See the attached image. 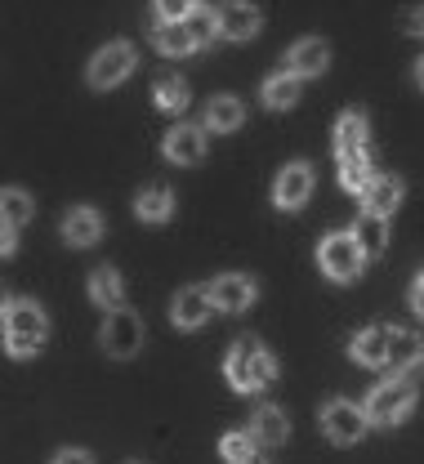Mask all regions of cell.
Masks as SVG:
<instances>
[{
    "label": "cell",
    "mask_w": 424,
    "mask_h": 464,
    "mask_svg": "<svg viewBox=\"0 0 424 464\" xmlns=\"http://www.w3.org/2000/svg\"><path fill=\"white\" fill-rule=\"evenodd\" d=\"M224 371H228V384L237 389V393H259V389H268L273 380H277V362H273V353L259 344V340H237L233 353H228V362H224Z\"/></svg>",
    "instance_id": "obj_1"
},
{
    "label": "cell",
    "mask_w": 424,
    "mask_h": 464,
    "mask_svg": "<svg viewBox=\"0 0 424 464\" xmlns=\"http://www.w3.org/2000/svg\"><path fill=\"white\" fill-rule=\"evenodd\" d=\"M45 335H50V322L36 299H18L5 308V353L9 357H36L45 348Z\"/></svg>",
    "instance_id": "obj_2"
},
{
    "label": "cell",
    "mask_w": 424,
    "mask_h": 464,
    "mask_svg": "<svg viewBox=\"0 0 424 464\" xmlns=\"http://www.w3.org/2000/svg\"><path fill=\"white\" fill-rule=\"evenodd\" d=\"M362 411L371 424L393 429V424H402V420L416 411V384H411V380H384L380 389H371V398H366Z\"/></svg>",
    "instance_id": "obj_3"
},
{
    "label": "cell",
    "mask_w": 424,
    "mask_h": 464,
    "mask_svg": "<svg viewBox=\"0 0 424 464\" xmlns=\"http://www.w3.org/2000/svg\"><path fill=\"white\" fill-rule=\"evenodd\" d=\"M317 264H322V273H326L331 282H353L366 268V255L353 232H331V237L317 246Z\"/></svg>",
    "instance_id": "obj_4"
},
{
    "label": "cell",
    "mask_w": 424,
    "mask_h": 464,
    "mask_svg": "<svg viewBox=\"0 0 424 464\" xmlns=\"http://www.w3.org/2000/svg\"><path fill=\"white\" fill-rule=\"evenodd\" d=\"M322 429H326V438H331V442H340V447H353V442H362V438H366L371 420H366V411L358 402H344V398H335V402L322 406Z\"/></svg>",
    "instance_id": "obj_5"
},
{
    "label": "cell",
    "mask_w": 424,
    "mask_h": 464,
    "mask_svg": "<svg viewBox=\"0 0 424 464\" xmlns=\"http://www.w3.org/2000/svg\"><path fill=\"white\" fill-rule=\"evenodd\" d=\"M134 63H139V54H134V45L130 41H112V45H103L99 54L90 58V85L94 90H112V85H121L125 76L134 72Z\"/></svg>",
    "instance_id": "obj_6"
},
{
    "label": "cell",
    "mask_w": 424,
    "mask_h": 464,
    "mask_svg": "<svg viewBox=\"0 0 424 464\" xmlns=\"http://www.w3.org/2000/svg\"><path fill=\"white\" fill-rule=\"evenodd\" d=\"M99 340H103V348H108L112 357H121L125 362V357H134V353L143 348V322H139L130 308H112L108 322H103V335H99Z\"/></svg>",
    "instance_id": "obj_7"
},
{
    "label": "cell",
    "mask_w": 424,
    "mask_h": 464,
    "mask_svg": "<svg viewBox=\"0 0 424 464\" xmlns=\"http://www.w3.org/2000/svg\"><path fill=\"white\" fill-rule=\"evenodd\" d=\"M308 197H313V166L291 161L286 170L277 174V183H273V206L277 210H304Z\"/></svg>",
    "instance_id": "obj_8"
},
{
    "label": "cell",
    "mask_w": 424,
    "mask_h": 464,
    "mask_svg": "<svg viewBox=\"0 0 424 464\" xmlns=\"http://www.w3.org/2000/svg\"><path fill=\"white\" fill-rule=\"evenodd\" d=\"M215 32L224 41H250L259 32V9L250 0H224L215 9Z\"/></svg>",
    "instance_id": "obj_9"
},
{
    "label": "cell",
    "mask_w": 424,
    "mask_h": 464,
    "mask_svg": "<svg viewBox=\"0 0 424 464\" xmlns=\"http://www.w3.org/2000/svg\"><path fill=\"white\" fill-rule=\"evenodd\" d=\"M210 290V304L219 308V313H246L250 304H255V282L250 277H242V273H224V277H215V286Z\"/></svg>",
    "instance_id": "obj_10"
},
{
    "label": "cell",
    "mask_w": 424,
    "mask_h": 464,
    "mask_svg": "<svg viewBox=\"0 0 424 464\" xmlns=\"http://www.w3.org/2000/svg\"><path fill=\"white\" fill-rule=\"evenodd\" d=\"M166 161H175V166H197L201 157H206V130L201 125H175L170 134H166Z\"/></svg>",
    "instance_id": "obj_11"
},
{
    "label": "cell",
    "mask_w": 424,
    "mask_h": 464,
    "mask_svg": "<svg viewBox=\"0 0 424 464\" xmlns=\"http://www.w3.org/2000/svg\"><path fill=\"white\" fill-rule=\"evenodd\" d=\"M210 290L206 286H183L179 295H175V304H170V322L179 326V331H197L206 317H210Z\"/></svg>",
    "instance_id": "obj_12"
},
{
    "label": "cell",
    "mask_w": 424,
    "mask_h": 464,
    "mask_svg": "<svg viewBox=\"0 0 424 464\" xmlns=\"http://www.w3.org/2000/svg\"><path fill=\"white\" fill-rule=\"evenodd\" d=\"M326 63H331V50H326V41L322 36H304L291 45V54H286V72H295V76H322L326 72Z\"/></svg>",
    "instance_id": "obj_13"
},
{
    "label": "cell",
    "mask_w": 424,
    "mask_h": 464,
    "mask_svg": "<svg viewBox=\"0 0 424 464\" xmlns=\"http://www.w3.org/2000/svg\"><path fill=\"white\" fill-rule=\"evenodd\" d=\"M402 206V179H393V174H375L371 183L362 188V210H371V215H393Z\"/></svg>",
    "instance_id": "obj_14"
},
{
    "label": "cell",
    "mask_w": 424,
    "mask_h": 464,
    "mask_svg": "<svg viewBox=\"0 0 424 464\" xmlns=\"http://www.w3.org/2000/svg\"><path fill=\"white\" fill-rule=\"evenodd\" d=\"M134 215H139L143 224H166V219L175 215V192H170L166 183H148V188L134 197Z\"/></svg>",
    "instance_id": "obj_15"
},
{
    "label": "cell",
    "mask_w": 424,
    "mask_h": 464,
    "mask_svg": "<svg viewBox=\"0 0 424 464\" xmlns=\"http://www.w3.org/2000/svg\"><path fill=\"white\" fill-rule=\"evenodd\" d=\"M99 237H103V219H99V210H90V206L67 210V219H63V241H67V246H94Z\"/></svg>",
    "instance_id": "obj_16"
},
{
    "label": "cell",
    "mask_w": 424,
    "mask_h": 464,
    "mask_svg": "<svg viewBox=\"0 0 424 464\" xmlns=\"http://www.w3.org/2000/svg\"><path fill=\"white\" fill-rule=\"evenodd\" d=\"M90 299L103 308V313H112V308H125V282H121V273L117 268H94L90 273Z\"/></svg>",
    "instance_id": "obj_17"
},
{
    "label": "cell",
    "mask_w": 424,
    "mask_h": 464,
    "mask_svg": "<svg viewBox=\"0 0 424 464\" xmlns=\"http://www.w3.org/2000/svg\"><path fill=\"white\" fill-rule=\"evenodd\" d=\"M349 353H353V362H362V366H384V362H389V326H366V331H358Z\"/></svg>",
    "instance_id": "obj_18"
},
{
    "label": "cell",
    "mask_w": 424,
    "mask_h": 464,
    "mask_svg": "<svg viewBox=\"0 0 424 464\" xmlns=\"http://www.w3.org/2000/svg\"><path fill=\"white\" fill-rule=\"evenodd\" d=\"M416 362H424V340L416 335V331L389 326V362H384V366L407 371V366H416Z\"/></svg>",
    "instance_id": "obj_19"
},
{
    "label": "cell",
    "mask_w": 424,
    "mask_h": 464,
    "mask_svg": "<svg viewBox=\"0 0 424 464\" xmlns=\"http://www.w3.org/2000/svg\"><path fill=\"white\" fill-rule=\"evenodd\" d=\"M250 433H255V442H259V447H286L291 420H286V411H282V406H264V411L255 415Z\"/></svg>",
    "instance_id": "obj_20"
},
{
    "label": "cell",
    "mask_w": 424,
    "mask_h": 464,
    "mask_svg": "<svg viewBox=\"0 0 424 464\" xmlns=\"http://www.w3.org/2000/svg\"><path fill=\"white\" fill-rule=\"evenodd\" d=\"M246 121V108H242V99H233V94H224V99H210L206 103V130H215V134H233L237 125Z\"/></svg>",
    "instance_id": "obj_21"
},
{
    "label": "cell",
    "mask_w": 424,
    "mask_h": 464,
    "mask_svg": "<svg viewBox=\"0 0 424 464\" xmlns=\"http://www.w3.org/2000/svg\"><path fill=\"white\" fill-rule=\"evenodd\" d=\"M366 139H371V125L362 112H344L335 121V152H366Z\"/></svg>",
    "instance_id": "obj_22"
},
{
    "label": "cell",
    "mask_w": 424,
    "mask_h": 464,
    "mask_svg": "<svg viewBox=\"0 0 424 464\" xmlns=\"http://www.w3.org/2000/svg\"><path fill=\"white\" fill-rule=\"evenodd\" d=\"M353 237H358V246H362L366 259H380V255L389 250V224H384V215H371V210H362V219H358Z\"/></svg>",
    "instance_id": "obj_23"
},
{
    "label": "cell",
    "mask_w": 424,
    "mask_h": 464,
    "mask_svg": "<svg viewBox=\"0 0 424 464\" xmlns=\"http://www.w3.org/2000/svg\"><path fill=\"white\" fill-rule=\"evenodd\" d=\"M264 103H268L273 112L295 108V103H300V76H295V72H277V76H268V81H264Z\"/></svg>",
    "instance_id": "obj_24"
},
{
    "label": "cell",
    "mask_w": 424,
    "mask_h": 464,
    "mask_svg": "<svg viewBox=\"0 0 424 464\" xmlns=\"http://www.w3.org/2000/svg\"><path fill=\"white\" fill-rule=\"evenodd\" d=\"M152 45H157L161 54H170V58H183V54L197 50L192 36H188V23H183V18H175V23H157V27H152Z\"/></svg>",
    "instance_id": "obj_25"
},
{
    "label": "cell",
    "mask_w": 424,
    "mask_h": 464,
    "mask_svg": "<svg viewBox=\"0 0 424 464\" xmlns=\"http://www.w3.org/2000/svg\"><path fill=\"white\" fill-rule=\"evenodd\" d=\"M371 179H375L371 152H344V157H340V188H344V192H358V197H362V188Z\"/></svg>",
    "instance_id": "obj_26"
},
{
    "label": "cell",
    "mask_w": 424,
    "mask_h": 464,
    "mask_svg": "<svg viewBox=\"0 0 424 464\" xmlns=\"http://www.w3.org/2000/svg\"><path fill=\"white\" fill-rule=\"evenodd\" d=\"M32 215H36V201H32L23 188H0V224L23 228Z\"/></svg>",
    "instance_id": "obj_27"
},
{
    "label": "cell",
    "mask_w": 424,
    "mask_h": 464,
    "mask_svg": "<svg viewBox=\"0 0 424 464\" xmlns=\"http://www.w3.org/2000/svg\"><path fill=\"white\" fill-rule=\"evenodd\" d=\"M188 103H192L188 81H179V76H161V81H157V108H166V112H183Z\"/></svg>",
    "instance_id": "obj_28"
},
{
    "label": "cell",
    "mask_w": 424,
    "mask_h": 464,
    "mask_svg": "<svg viewBox=\"0 0 424 464\" xmlns=\"http://www.w3.org/2000/svg\"><path fill=\"white\" fill-rule=\"evenodd\" d=\"M255 433H246V429H233V433H224V442H219V451H224V460L228 464H250V460H259L255 456Z\"/></svg>",
    "instance_id": "obj_29"
},
{
    "label": "cell",
    "mask_w": 424,
    "mask_h": 464,
    "mask_svg": "<svg viewBox=\"0 0 424 464\" xmlns=\"http://www.w3.org/2000/svg\"><path fill=\"white\" fill-rule=\"evenodd\" d=\"M183 23H188V36H192V45H197V50L215 41V9H201V5H197Z\"/></svg>",
    "instance_id": "obj_30"
},
{
    "label": "cell",
    "mask_w": 424,
    "mask_h": 464,
    "mask_svg": "<svg viewBox=\"0 0 424 464\" xmlns=\"http://www.w3.org/2000/svg\"><path fill=\"white\" fill-rule=\"evenodd\" d=\"M157 5V14H161V23H175V18H188L201 0H152Z\"/></svg>",
    "instance_id": "obj_31"
},
{
    "label": "cell",
    "mask_w": 424,
    "mask_h": 464,
    "mask_svg": "<svg viewBox=\"0 0 424 464\" xmlns=\"http://www.w3.org/2000/svg\"><path fill=\"white\" fill-rule=\"evenodd\" d=\"M402 32L424 36V5H411V9H407V18H402Z\"/></svg>",
    "instance_id": "obj_32"
},
{
    "label": "cell",
    "mask_w": 424,
    "mask_h": 464,
    "mask_svg": "<svg viewBox=\"0 0 424 464\" xmlns=\"http://www.w3.org/2000/svg\"><path fill=\"white\" fill-rule=\"evenodd\" d=\"M14 250H18V228L0 224V255H14Z\"/></svg>",
    "instance_id": "obj_33"
},
{
    "label": "cell",
    "mask_w": 424,
    "mask_h": 464,
    "mask_svg": "<svg viewBox=\"0 0 424 464\" xmlns=\"http://www.w3.org/2000/svg\"><path fill=\"white\" fill-rule=\"evenodd\" d=\"M54 464H94V456H90V451H76V447H67V451H59V456H54Z\"/></svg>",
    "instance_id": "obj_34"
},
{
    "label": "cell",
    "mask_w": 424,
    "mask_h": 464,
    "mask_svg": "<svg viewBox=\"0 0 424 464\" xmlns=\"http://www.w3.org/2000/svg\"><path fill=\"white\" fill-rule=\"evenodd\" d=\"M411 308L424 317V277H416V286H411Z\"/></svg>",
    "instance_id": "obj_35"
},
{
    "label": "cell",
    "mask_w": 424,
    "mask_h": 464,
    "mask_svg": "<svg viewBox=\"0 0 424 464\" xmlns=\"http://www.w3.org/2000/svg\"><path fill=\"white\" fill-rule=\"evenodd\" d=\"M416 85H420V90H424V58H420V63H416Z\"/></svg>",
    "instance_id": "obj_36"
},
{
    "label": "cell",
    "mask_w": 424,
    "mask_h": 464,
    "mask_svg": "<svg viewBox=\"0 0 424 464\" xmlns=\"http://www.w3.org/2000/svg\"><path fill=\"white\" fill-rule=\"evenodd\" d=\"M5 308H9V299H5V290H0V317H5Z\"/></svg>",
    "instance_id": "obj_37"
},
{
    "label": "cell",
    "mask_w": 424,
    "mask_h": 464,
    "mask_svg": "<svg viewBox=\"0 0 424 464\" xmlns=\"http://www.w3.org/2000/svg\"><path fill=\"white\" fill-rule=\"evenodd\" d=\"M250 464H264V460H250Z\"/></svg>",
    "instance_id": "obj_38"
}]
</instances>
